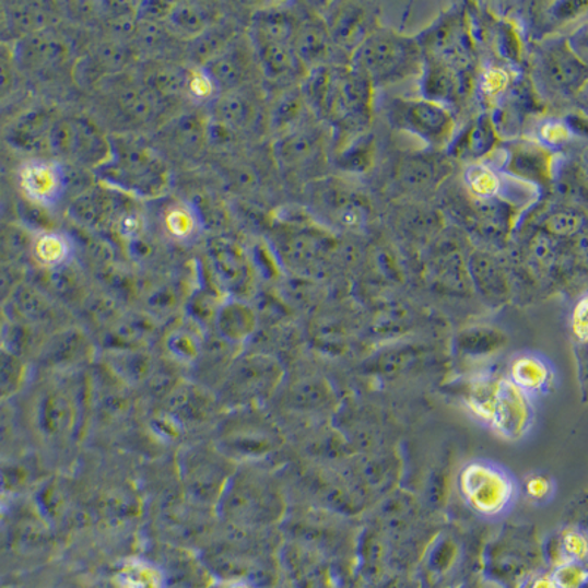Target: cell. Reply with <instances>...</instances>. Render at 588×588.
<instances>
[{"mask_svg":"<svg viewBox=\"0 0 588 588\" xmlns=\"http://www.w3.org/2000/svg\"><path fill=\"white\" fill-rule=\"evenodd\" d=\"M113 105L121 118L136 127L160 122L168 106L143 80L118 84L113 92Z\"/></svg>","mask_w":588,"mask_h":588,"instance_id":"9a60e30c","label":"cell"},{"mask_svg":"<svg viewBox=\"0 0 588 588\" xmlns=\"http://www.w3.org/2000/svg\"><path fill=\"white\" fill-rule=\"evenodd\" d=\"M331 37L327 24L321 20L308 19L297 24L296 37H294V50L302 67L317 68L324 66V61L330 54Z\"/></svg>","mask_w":588,"mask_h":588,"instance_id":"4316f807","label":"cell"},{"mask_svg":"<svg viewBox=\"0 0 588 588\" xmlns=\"http://www.w3.org/2000/svg\"><path fill=\"white\" fill-rule=\"evenodd\" d=\"M221 20L219 10L212 3H173L165 23L176 36L195 40Z\"/></svg>","mask_w":588,"mask_h":588,"instance_id":"484cf974","label":"cell"},{"mask_svg":"<svg viewBox=\"0 0 588 588\" xmlns=\"http://www.w3.org/2000/svg\"><path fill=\"white\" fill-rule=\"evenodd\" d=\"M136 204L129 196L96 185L81 191L68 207V216L80 227L113 236L122 216Z\"/></svg>","mask_w":588,"mask_h":588,"instance_id":"9c48e42d","label":"cell"},{"mask_svg":"<svg viewBox=\"0 0 588 588\" xmlns=\"http://www.w3.org/2000/svg\"><path fill=\"white\" fill-rule=\"evenodd\" d=\"M121 588H161V581L155 573L146 566H131L121 575Z\"/></svg>","mask_w":588,"mask_h":588,"instance_id":"60d3db41","label":"cell"},{"mask_svg":"<svg viewBox=\"0 0 588 588\" xmlns=\"http://www.w3.org/2000/svg\"><path fill=\"white\" fill-rule=\"evenodd\" d=\"M204 338L198 324L190 321L173 327L165 336L166 352L174 361L195 365L204 348Z\"/></svg>","mask_w":588,"mask_h":588,"instance_id":"1f68e13d","label":"cell"},{"mask_svg":"<svg viewBox=\"0 0 588 588\" xmlns=\"http://www.w3.org/2000/svg\"><path fill=\"white\" fill-rule=\"evenodd\" d=\"M169 139L181 152L199 153L209 142V121L195 114H185L169 122Z\"/></svg>","mask_w":588,"mask_h":588,"instance_id":"d6a6232c","label":"cell"},{"mask_svg":"<svg viewBox=\"0 0 588 588\" xmlns=\"http://www.w3.org/2000/svg\"><path fill=\"white\" fill-rule=\"evenodd\" d=\"M214 330L221 342L237 344L245 342L257 327V317L245 302L236 297H224L216 309Z\"/></svg>","mask_w":588,"mask_h":588,"instance_id":"cb8c5ba5","label":"cell"},{"mask_svg":"<svg viewBox=\"0 0 588 588\" xmlns=\"http://www.w3.org/2000/svg\"><path fill=\"white\" fill-rule=\"evenodd\" d=\"M330 37L344 48L356 49L369 36L368 14L357 5H343L327 25Z\"/></svg>","mask_w":588,"mask_h":588,"instance_id":"f546056e","label":"cell"},{"mask_svg":"<svg viewBox=\"0 0 588 588\" xmlns=\"http://www.w3.org/2000/svg\"><path fill=\"white\" fill-rule=\"evenodd\" d=\"M19 181L25 198L38 208L62 203L70 189L68 165L55 157L34 156L20 168Z\"/></svg>","mask_w":588,"mask_h":588,"instance_id":"30bf717a","label":"cell"},{"mask_svg":"<svg viewBox=\"0 0 588 588\" xmlns=\"http://www.w3.org/2000/svg\"><path fill=\"white\" fill-rule=\"evenodd\" d=\"M249 86L223 93L211 104L212 122L227 136L254 130L261 119V104Z\"/></svg>","mask_w":588,"mask_h":588,"instance_id":"5bb4252c","label":"cell"},{"mask_svg":"<svg viewBox=\"0 0 588 588\" xmlns=\"http://www.w3.org/2000/svg\"><path fill=\"white\" fill-rule=\"evenodd\" d=\"M573 331L578 342H587V299L583 297L575 306L573 314Z\"/></svg>","mask_w":588,"mask_h":588,"instance_id":"bcb514c9","label":"cell"},{"mask_svg":"<svg viewBox=\"0 0 588 588\" xmlns=\"http://www.w3.org/2000/svg\"><path fill=\"white\" fill-rule=\"evenodd\" d=\"M353 68L375 84L398 83L423 72L424 49L415 38L391 30H374L355 50Z\"/></svg>","mask_w":588,"mask_h":588,"instance_id":"3957f363","label":"cell"},{"mask_svg":"<svg viewBox=\"0 0 588 588\" xmlns=\"http://www.w3.org/2000/svg\"><path fill=\"white\" fill-rule=\"evenodd\" d=\"M553 160L551 153L536 143L515 144L509 152V172L515 178L528 181H544L551 176Z\"/></svg>","mask_w":588,"mask_h":588,"instance_id":"83f0119b","label":"cell"},{"mask_svg":"<svg viewBox=\"0 0 588 588\" xmlns=\"http://www.w3.org/2000/svg\"><path fill=\"white\" fill-rule=\"evenodd\" d=\"M434 162L425 160H411L404 162L400 166V180L409 187V189H424L432 183L436 181L437 166Z\"/></svg>","mask_w":588,"mask_h":588,"instance_id":"74e56055","label":"cell"},{"mask_svg":"<svg viewBox=\"0 0 588 588\" xmlns=\"http://www.w3.org/2000/svg\"><path fill=\"white\" fill-rule=\"evenodd\" d=\"M421 87H423L424 99L446 106L460 96L462 79L454 63L445 59L427 57L424 59Z\"/></svg>","mask_w":588,"mask_h":588,"instance_id":"7402d4cb","label":"cell"},{"mask_svg":"<svg viewBox=\"0 0 588 588\" xmlns=\"http://www.w3.org/2000/svg\"><path fill=\"white\" fill-rule=\"evenodd\" d=\"M466 183L477 200L497 198L501 193L502 178L489 165H471L466 173Z\"/></svg>","mask_w":588,"mask_h":588,"instance_id":"e575fe53","label":"cell"},{"mask_svg":"<svg viewBox=\"0 0 588 588\" xmlns=\"http://www.w3.org/2000/svg\"><path fill=\"white\" fill-rule=\"evenodd\" d=\"M459 492L467 505L484 518L508 513L518 497V485L505 468L490 460H472L459 475Z\"/></svg>","mask_w":588,"mask_h":588,"instance_id":"8992f818","label":"cell"},{"mask_svg":"<svg viewBox=\"0 0 588 588\" xmlns=\"http://www.w3.org/2000/svg\"><path fill=\"white\" fill-rule=\"evenodd\" d=\"M526 490L528 497L532 498V501L543 502L545 498L552 497L553 483L548 477L536 474L527 480Z\"/></svg>","mask_w":588,"mask_h":588,"instance_id":"f6af8a7d","label":"cell"},{"mask_svg":"<svg viewBox=\"0 0 588 588\" xmlns=\"http://www.w3.org/2000/svg\"><path fill=\"white\" fill-rule=\"evenodd\" d=\"M553 373L551 365L539 355H519L510 365L509 380L524 391L528 398L541 395L551 385Z\"/></svg>","mask_w":588,"mask_h":588,"instance_id":"f1b7e54d","label":"cell"},{"mask_svg":"<svg viewBox=\"0 0 588 588\" xmlns=\"http://www.w3.org/2000/svg\"><path fill=\"white\" fill-rule=\"evenodd\" d=\"M496 127L492 118L480 117L472 124L471 130L467 136V151L471 156L480 157L489 155L496 146Z\"/></svg>","mask_w":588,"mask_h":588,"instance_id":"d590c367","label":"cell"},{"mask_svg":"<svg viewBox=\"0 0 588 588\" xmlns=\"http://www.w3.org/2000/svg\"><path fill=\"white\" fill-rule=\"evenodd\" d=\"M543 68L552 84L562 91L577 92L586 83V62L566 42L544 50Z\"/></svg>","mask_w":588,"mask_h":588,"instance_id":"ffe728a7","label":"cell"},{"mask_svg":"<svg viewBox=\"0 0 588 588\" xmlns=\"http://www.w3.org/2000/svg\"><path fill=\"white\" fill-rule=\"evenodd\" d=\"M564 553L569 562H581L587 555V540L581 532L566 531L564 534Z\"/></svg>","mask_w":588,"mask_h":588,"instance_id":"ee69618b","label":"cell"},{"mask_svg":"<svg viewBox=\"0 0 588 588\" xmlns=\"http://www.w3.org/2000/svg\"><path fill=\"white\" fill-rule=\"evenodd\" d=\"M540 139L549 146H562L571 139V129L564 121L552 119L541 126Z\"/></svg>","mask_w":588,"mask_h":588,"instance_id":"7bdbcfd3","label":"cell"},{"mask_svg":"<svg viewBox=\"0 0 588 588\" xmlns=\"http://www.w3.org/2000/svg\"><path fill=\"white\" fill-rule=\"evenodd\" d=\"M162 233L180 246H193L207 232L202 209L193 200L173 199L161 209Z\"/></svg>","mask_w":588,"mask_h":588,"instance_id":"e0dca14e","label":"cell"},{"mask_svg":"<svg viewBox=\"0 0 588 588\" xmlns=\"http://www.w3.org/2000/svg\"><path fill=\"white\" fill-rule=\"evenodd\" d=\"M110 152L104 164L93 169L97 185L134 200L164 198L172 187V169L151 144L133 136H109Z\"/></svg>","mask_w":588,"mask_h":588,"instance_id":"6da1fadb","label":"cell"},{"mask_svg":"<svg viewBox=\"0 0 588 588\" xmlns=\"http://www.w3.org/2000/svg\"><path fill=\"white\" fill-rule=\"evenodd\" d=\"M42 356L54 375L71 374L91 360L92 342L79 328H61L50 336Z\"/></svg>","mask_w":588,"mask_h":588,"instance_id":"ac0fdd59","label":"cell"},{"mask_svg":"<svg viewBox=\"0 0 588 588\" xmlns=\"http://www.w3.org/2000/svg\"><path fill=\"white\" fill-rule=\"evenodd\" d=\"M390 121L432 146H445L455 122L445 105L428 99H399L390 105Z\"/></svg>","mask_w":588,"mask_h":588,"instance_id":"ba28073f","label":"cell"},{"mask_svg":"<svg viewBox=\"0 0 588 588\" xmlns=\"http://www.w3.org/2000/svg\"><path fill=\"white\" fill-rule=\"evenodd\" d=\"M49 109L37 108L24 114L10 131V143L28 153L49 152V134L55 121Z\"/></svg>","mask_w":588,"mask_h":588,"instance_id":"d4e9b609","label":"cell"},{"mask_svg":"<svg viewBox=\"0 0 588 588\" xmlns=\"http://www.w3.org/2000/svg\"><path fill=\"white\" fill-rule=\"evenodd\" d=\"M555 588H583L587 583V571L579 562L566 561L551 575Z\"/></svg>","mask_w":588,"mask_h":588,"instance_id":"f35d334b","label":"cell"},{"mask_svg":"<svg viewBox=\"0 0 588 588\" xmlns=\"http://www.w3.org/2000/svg\"><path fill=\"white\" fill-rule=\"evenodd\" d=\"M189 74V68L157 66L146 72L143 81L162 101L169 105L178 99H187Z\"/></svg>","mask_w":588,"mask_h":588,"instance_id":"4dcf8cb0","label":"cell"},{"mask_svg":"<svg viewBox=\"0 0 588 588\" xmlns=\"http://www.w3.org/2000/svg\"><path fill=\"white\" fill-rule=\"evenodd\" d=\"M340 164L351 172H365L373 164V140L365 134L353 136L352 143L342 152Z\"/></svg>","mask_w":588,"mask_h":588,"instance_id":"8d00e7d4","label":"cell"},{"mask_svg":"<svg viewBox=\"0 0 588 588\" xmlns=\"http://www.w3.org/2000/svg\"><path fill=\"white\" fill-rule=\"evenodd\" d=\"M207 258L216 292L240 299L250 281L249 259L242 247L227 237H214L208 243Z\"/></svg>","mask_w":588,"mask_h":588,"instance_id":"8fae6325","label":"cell"},{"mask_svg":"<svg viewBox=\"0 0 588 588\" xmlns=\"http://www.w3.org/2000/svg\"><path fill=\"white\" fill-rule=\"evenodd\" d=\"M530 588H555V586H553L551 577H543L536 579V581L531 584Z\"/></svg>","mask_w":588,"mask_h":588,"instance_id":"c3c4849f","label":"cell"},{"mask_svg":"<svg viewBox=\"0 0 588 588\" xmlns=\"http://www.w3.org/2000/svg\"><path fill=\"white\" fill-rule=\"evenodd\" d=\"M305 96L299 91H287L277 99L270 114V126L279 133L299 127V119L305 108Z\"/></svg>","mask_w":588,"mask_h":588,"instance_id":"836d02e7","label":"cell"},{"mask_svg":"<svg viewBox=\"0 0 588 588\" xmlns=\"http://www.w3.org/2000/svg\"><path fill=\"white\" fill-rule=\"evenodd\" d=\"M34 261L46 271H58L71 267L77 254V243L71 234L58 228L40 230L33 237Z\"/></svg>","mask_w":588,"mask_h":588,"instance_id":"603a6c76","label":"cell"},{"mask_svg":"<svg viewBox=\"0 0 588 588\" xmlns=\"http://www.w3.org/2000/svg\"><path fill=\"white\" fill-rule=\"evenodd\" d=\"M255 55L251 46L240 44L236 37L211 61L202 66L207 74L214 81L221 95L247 86L254 70Z\"/></svg>","mask_w":588,"mask_h":588,"instance_id":"2e32d148","label":"cell"},{"mask_svg":"<svg viewBox=\"0 0 588 588\" xmlns=\"http://www.w3.org/2000/svg\"><path fill=\"white\" fill-rule=\"evenodd\" d=\"M79 395L72 387L50 383L38 408L42 432L50 443L66 442L74 436L79 428Z\"/></svg>","mask_w":588,"mask_h":588,"instance_id":"7c38bea8","label":"cell"},{"mask_svg":"<svg viewBox=\"0 0 588 588\" xmlns=\"http://www.w3.org/2000/svg\"><path fill=\"white\" fill-rule=\"evenodd\" d=\"M302 93L306 104L348 133L361 134L371 121L374 84L356 68H313Z\"/></svg>","mask_w":588,"mask_h":588,"instance_id":"7a4b0ae2","label":"cell"},{"mask_svg":"<svg viewBox=\"0 0 588 588\" xmlns=\"http://www.w3.org/2000/svg\"><path fill=\"white\" fill-rule=\"evenodd\" d=\"M274 246L280 258L293 267L321 261L326 255L324 238L306 228L279 230L274 234Z\"/></svg>","mask_w":588,"mask_h":588,"instance_id":"44dd1931","label":"cell"},{"mask_svg":"<svg viewBox=\"0 0 588 588\" xmlns=\"http://www.w3.org/2000/svg\"><path fill=\"white\" fill-rule=\"evenodd\" d=\"M49 152L63 164L93 172L108 160L110 138L86 115H62L50 129Z\"/></svg>","mask_w":588,"mask_h":588,"instance_id":"5b68a950","label":"cell"},{"mask_svg":"<svg viewBox=\"0 0 588 588\" xmlns=\"http://www.w3.org/2000/svg\"><path fill=\"white\" fill-rule=\"evenodd\" d=\"M178 470L187 493L202 505H216L233 475L230 459L216 449L214 443L185 447L178 459Z\"/></svg>","mask_w":588,"mask_h":588,"instance_id":"52a82bcc","label":"cell"},{"mask_svg":"<svg viewBox=\"0 0 588 588\" xmlns=\"http://www.w3.org/2000/svg\"><path fill=\"white\" fill-rule=\"evenodd\" d=\"M274 156L277 162L290 172L310 168L322 156L321 136L309 127H296L277 140Z\"/></svg>","mask_w":588,"mask_h":588,"instance_id":"d6986e66","label":"cell"},{"mask_svg":"<svg viewBox=\"0 0 588 588\" xmlns=\"http://www.w3.org/2000/svg\"><path fill=\"white\" fill-rule=\"evenodd\" d=\"M70 58L71 46L61 34L50 28L27 34L16 46V61L33 72L59 71Z\"/></svg>","mask_w":588,"mask_h":588,"instance_id":"4fadbf2b","label":"cell"},{"mask_svg":"<svg viewBox=\"0 0 588 588\" xmlns=\"http://www.w3.org/2000/svg\"><path fill=\"white\" fill-rule=\"evenodd\" d=\"M509 84V74L503 68L490 67L481 77V92L485 97L501 95Z\"/></svg>","mask_w":588,"mask_h":588,"instance_id":"b9f144b4","label":"cell"},{"mask_svg":"<svg viewBox=\"0 0 588 588\" xmlns=\"http://www.w3.org/2000/svg\"><path fill=\"white\" fill-rule=\"evenodd\" d=\"M545 228L555 236H574L583 228V219L574 212H556L545 221Z\"/></svg>","mask_w":588,"mask_h":588,"instance_id":"ab89813d","label":"cell"},{"mask_svg":"<svg viewBox=\"0 0 588 588\" xmlns=\"http://www.w3.org/2000/svg\"><path fill=\"white\" fill-rule=\"evenodd\" d=\"M14 67L7 55L0 54V97L5 96L14 86Z\"/></svg>","mask_w":588,"mask_h":588,"instance_id":"7dc6e473","label":"cell"},{"mask_svg":"<svg viewBox=\"0 0 588 588\" xmlns=\"http://www.w3.org/2000/svg\"><path fill=\"white\" fill-rule=\"evenodd\" d=\"M470 407L505 440H519L532 424L531 398L510 380L480 386L471 396Z\"/></svg>","mask_w":588,"mask_h":588,"instance_id":"277c9868","label":"cell"}]
</instances>
